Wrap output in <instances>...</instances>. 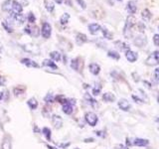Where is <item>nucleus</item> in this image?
I'll return each instance as SVG.
<instances>
[{"label": "nucleus", "mask_w": 159, "mask_h": 149, "mask_svg": "<svg viewBox=\"0 0 159 149\" xmlns=\"http://www.w3.org/2000/svg\"><path fill=\"white\" fill-rule=\"evenodd\" d=\"M134 22H135V19H134L132 15L126 18L125 25H124L123 28V35L128 39L132 37V28L134 27V24H135Z\"/></svg>", "instance_id": "nucleus-1"}, {"label": "nucleus", "mask_w": 159, "mask_h": 149, "mask_svg": "<svg viewBox=\"0 0 159 149\" xmlns=\"http://www.w3.org/2000/svg\"><path fill=\"white\" fill-rule=\"evenodd\" d=\"M24 32L28 34L29 36H31L32 38H38L39 35L41 34L39 27L36 26L35 24H28L27 26L24 28Z\"/></svg>", "instance_id": "nucleus-2"}, {"label": "nucleus", "mask_w": 159, "mask_h": 149, "mask_svg": "<svg viewBox=\"0 0 159 149\" xmlns=\"http://www.w3.org/2000/svg\"><path fill=\"white\" fill-rule=\"evenodd\" d=\"M84 120L89 124V126L94 127L98 122V117L94 112L93 111H88L84 113Z\"/></svg>", "instance_id": "nucleus-3"}, {"label": "nucleus", "mask_w": 159, "mask_h": 149, "mask_svg": "<svg viewBox=\"0 0 159 149\" xmlns=\"http://www.w3.org/2000/svg\"><path fill=\"white\" fill-rule=\"evenodd\" d=\"M148 66H156L159 64V51H154L148 56L145 61Z\"/></svg>", "instance_id": "nucleus-4"}, {"label": "nucleus", "mask_w": 159, "mask_h": 149, "mask_svg": "<svg viewBox=\"0 0 159 149\" xmlns=\"http://www.w3.org/2000/svg\"><path fill=\"white\" fill-rule=\"evenodd\" d=\"M41 35L44 39H49L51 37V34H52V27L48 22H44L42 24V28H41Z\"/></svg>", "instance_id": "nucleus-5"}, {"label": "nucleus", "mask_w": 159, "mask_h": 149, "mask_svg": "<svg viewBox=\"0 0 159 149\" xmlns=\"http://www.w3.org/2000/svg\"><path fill=\"white\" fill-rule=\"evenodd\" d=\"M71 68L76 72H81L83 69V60L82 58H75L71 61Z\"/></svg>", "instance_id": "nucleus-6"}, {"label": "nucleus", "mask_w": 159, "mask_h": 149, "mask_svg": "<svg viewBox=\"0 0 159 149\" xmlns=\"http://www.w3.org/2000/svg\"><path fill=\"white\" fill-rule=\"evenodd\" d=\"M51 120H52V124L55 129H60L63 126V119L62 117L58 115V114H52L51 115Z\"/></svg>", "instance_id": "nucleus-7"}, {"label": "nucleus", "mask_w": 159, "mask_h": 149, "mask_svg": "<svg viewBox=\"0 0 159 149\" xmlns=\"http://www.w3.org/2000/svg\"><path fill=\"white\" fill-rule=\"evenodd\" d=\"M117 106L119 107V109H121L122 111H129L131 109V104L127 99L125 98H121L119 99L117 102Z\"/></svg>", "instance_id": "nucleus-8"}, {"label": "nucleus", "mask_w": 159, "mask_h": 149, "mask_svg": "<svg viewBox=\"0 0 159 149\" xmlns=\"http://www.w3.org/2000/svg\"><path fill=\"white\" fill-rule=\"evenodd\" d=\"M124 52H125V58H126V60L128 62L134 63L135 61H137V59H138L137 53H135L130 49H128V50H126V51H124Z\"/></svg>", "instance_id": "nucleus-9"}, {"label": "nucleus", "mask_w": 159, "mask_h": 149, "mask_svg": "<svg viewBox=\"0 0 159 149\" xmlns=\"http://www.w3.org/2000/svg\"><path fill=\"white\" fill-rule=\"evenodd\" d=\"M20 62H21V64H23L24 66H26L27 68H35V69L40 68L39 64H37L35 61H33V60L29 59V58H23V59H21Z\"/></svg>", "instance_id": "nucleus-10"}, {"label": "nucleus", "mask_w": 159, "mask_h": 149, "mask_svg": "<svg viewBox=\"0 0 159 149\" xmlns=\"http://www.w3.org/2000/svg\"><path fill=\"white\" fill-rule=\"evenodd\" d=\"M26 89H27V88L25 87V86H22V84H18V86H15L12 88V93H13V94H14L15 97H18L21 96V94L25 93Z\"/></svg>", "instance_id": "nucleus-11"}, {"label": "nucleus", "mask_w": 159, "mask_h": 149, "mask_svg": "<svg viewBox=\"0 0 159 149\" xmlns=\"http://www.w3.org/2000/svg\"><path fill=\"white\" fill-rule=\"evenodd\" d=\"M89 73L93 74V76H98V74L101 73V67L97 63H91L89 65Z\"/></svg>", "instance_id": "nucleus-12"}, {"label": "nucleus", "mask_w": 159, "mask_h": 149, "mask_svg": "<svg viewBox=\"0 0 159 149\" xmlns=\"http://www.w3.org/2000/svg\"><path fill=\"white\" fill-rule=\"evenodd\" d=\"M1 9L3 12H7L9 14L12 13V0H5L1 4Z\"/></svg>", "instance_id": "nucleus-13"}, {"label": "nucleus", "mask_w": 159, "mask_h": 149, "mask_svg": "<svg viewBox=\"0 0 159 149\" xmlns=\"http://www.w3.org/2000/svg\"><path fill=\"white\" fill-rule=\"evenodd\" d=\"M62 111L67 114V115H72L73 112H74V106H72L71 103L69 102V99H68V102L65 103L62 106Z\"/></svg>", "instance_id": "nucleus-14"}, {"label": "nucleus", "mask_w": 159, "mask_h": 149, "mask_svg": "<svg viewBox=\"0 0 159 149\" xmlns=\"http://www.w3.org/2000/svg\"><path fill=\"white\" fill-rule=\"evenodd\" d=\"M11 17L13 20H15L18 24H23L25 22V20H26V17H25V15L23 13H11Z\"/></svg>", "instance_id": "nucleus-15"}, {"label": "nucleus", "mask_w": 159, "mask_h": 149, "mask_svg": "<svg viewBox=\"0 0 159 149\" xmlns=\"http://www.w3.org/2000/svg\"><path fill=\"white\" fill-rule=\"evenodd\" d=\"M133 145L138 146V147H144V146H147L149 144V140L145 138H135L132 142Z\"/></svg>", "instance_id": "nucleus-16"}, {"label": "nucleus", "mask_w": 159, "mask_h": 149, "mask_svg": "<svg viewBox=\"0 0 159 149\" xmlns=\"http://www.w3.org/2000/svg\"><path fill=\"white\" fill-rule=\"evenodd\" d=\"M88 29H89V32L91 33L92 35H96V34H98L99 31H101L102 27H101V25L98 24V23H92V24L89 25Z\"/></svg>", "instance_id": "nucleus-17"}, {"label": "nucleus", "mask_w": 159, "mask_h": 149, "mask_svg": "<svg viewBox=\"0 0 159 149\" xmlns=\"http://www.w3.org/2000/svg\"><path fill=\"white\" fill-rule=\"evenodd\" d=\"M84 99L87 101V102H88L92 107H97V106H98V101H97L96 98H93V96H91V94H89V93H84Z\"/></svg>", "instance_id": "nucleus-18"}, {"label": "nucleus", "mask_w": 159, "mask_h": 149, "mask_svg": "<svg viewBox=\"0 0 159 149\" xmlns=\"http://www.w3.org/2000/svg\"><path fill=\"white\" fill-rule=\"evenodd\" d=\"M102 101L106 102H114L116 99V96H114L112 93H104L102 94Z\"/></svg>", "instance_id": "nucleus-19"}, {"label": "nucleus", "mask_w": 159, "mask_h": 149, "mask_svg": "<svg viewBox=\"0 0 159 149\" xmlns=\"http://www.w3.org/2000/svg\"><path fill=\"white\" fill-rule=\"evenodd\" d=\"M76 42L79 46H82L83 44L87 43L88 42V37L87 35H84L83 33H78L77 36H76Z\"/></svg>", "instance_id": "nucleus-20"}, {"label": "nucleus", "mask_w": 159, "mask_h": 149, "mask_svg": "<svg viewBox=\"0 0 159 149\" xmlns=\"http://www.w3.org/2000/svg\"><path fill=\"white\" fill-rule=\"evenodd\" d=\"M23 7L16 0H12V13H22Z\"/></svg>", "instance_id": "nucleus-21"}, {"label": "nucleus", "mask_w": 159, "mask_h": 149, "mask_svg": "<svg viewBox=\"0 0 159 149\" xmlns=\"http://www.w3.org/2000/svg\"><path fill=\"white\" fill-rule=\"evenodd\" d=\"M27 106H29V108L31 109V111H36V109L38 108L39 102L35 97H31L27 101Z\"/></svg>", "instance_id": "nucleus-22"}, {"label": "nucleus", "mask_w": 159, "mask_h": 149, "mask_svg": "<svg viewBox=\"0 0 159 149\" xmlns=\"http://www.w3.org/2000/svg\"><path fill=\"white\" fill-rule=\"evenodd\" d=\"M133 42L137 47H144L147 44V40H146L145 37L142 38V36H138V37H136L135 39H134Z\"/></svg>", "instance_id": "nucleus-23"}, {"label": "nucleus", "mask_w": 159, "mask_h": 149, "mask_svg": "<svg viewBox=\"0 0 159 149\" xmlns=\"http://www.w3.org/2000/svg\"><path fill=\"white\" fill-rule=\"evenodd\" d=\"M42 66L44 67H49V68H51L52 70H58V66L56 64H55V62H53L52 60H49V59H46V60H44L43 63H42Z\"/></svg>", "instance_id": "nucleus-24"}, {"label": "nucleus", "mask_w": 159, "mask_h": 149, "mask_svg": "<svg viewBox=\"0 0 159 149\" xmlns=\"http://www.w3.org/2000/svg\"><path fill=\"white\" fill-rule=\"evenodd\" d=\"M50 55V58H51L52 61L54 62H60L62 61V54L58 52V51H53L49 54Z\"/></svg>", "instance_id": "nucleus-25"}, {"label": "nucleus", "mask_w": 159, "mask_h": 149, "mask_svg": "<svg viewBox=\"0 0 159 149\" xmlns=\"http://www.w3.org/2000/svg\"><path fill=\"white\" fill-rule=\"evenodd\" d=\"M126 10L128 11L129 14H131V15L135 14L136 13V10H137L135 3H134L133 1H128L127 2V5H126Z\"/></svg>", "instance_id": "nucleus-26"}, {"label": "nucleus", "mask_w": 159, "mask_h": 149, "mask_svg": "<svg viewBox=\"0 0 159 149\" xmlns=\"http://www.w3.org/2000/svg\"><path fill=\"white\" fill-rule=\"evenodd\" d=\"M41 133H43V135L45 136V138L47 139V141H51L52 140V131H51V129H50L49 127H47V126L43 127Z\"/></svg>", "instance_id": "nucleus-27"}, {"label": "nucleus", "mask_w": 159, "mask_h": 149, "mask_svg": "<svg viewBox=\"0 0 159 149\" xmlns=\"http://www.w3.org/2000/svg\"><path fill=\"white\" fill-rule=\"evenodd\" d=\"M68 97H66L64 96V94H57V96H55V102L60 103V104H65L68 102Z\"/></svg>", "instance_id": "nucleus-28"}, {"label": "nucleus", "mask_w": 159, "mask_h": 149, "mask_svg": "<svg viewBox=\"0 0 159 149\" xmlns=\"http://www.w3.org/2000/svg\"><path fill=\"white\" fill-rule=\"evenodd\" d=\"M101 31H102V33L103 38H106V39H107V40H112V38H113V34H112L111 31H108V30H107L106 27H102Z\"/></svg>", "instance_id": "nucleus-29"}, {"label": "nucleus", "mask_w": 159, "mask_h": 149, "mask_svg": "<svg viewBox=\"0 0 159 149\" xmlns=\"http://www.w3.org/2000/svg\"><path fill=\"white\" fill-rule=\"evenodd\" d=\"M44 102H46L47 104H52L55 102V96L53 93H47L46 96L44 97Z\"/></svg>", "instance_id": "nucleus-30"}, {"label": "nucleus", "mask_w": 159, "mask_h": 149, "mask_svg": "<svg viewBox=\"0 0 159 149\" xmlns=\"http://www.w3.org/2000/svg\"><path fill=\"white\" fill-rule=\"evenodd\" d=\"M102 84H97L96 86H94V87L92 88V93H93V97L98 96V94L101 93V92H102Z\"/></svg>", "instance_id": "nucleus-31"}, {"label": "nucleus", "mask_w": 159, "mask_h": 149, "mask_svg": "<svg viewBox=\"0 0 159 149\" xmlns=\"http://www.w3.org/2000/svg\"><path fill=\"white\" fill-rule=\"evenodd\" d=\"M70 18H71V16H70V14L68 13H64L61 18H60V23H61V25H66L69 23V20Z\"/></svg>", "instance_id": "nucleus-32"}, {"label": "nucleus", "mask_w": 159, "mask_h": 149, "mask_svg": "<svg viewBox=\"0 0 159 149\" xmlns=\"http://www.w3.org/2000/svg\"><path fill=\"white\" fill-rule=\"evenodd\" d=\"M107 57L111 58L113 60H119V59H120V55H119L118 52L113 51V50H111V51L107 52Z\"/></svg>", "instance_id": "nucleus-33"}, {"label": "nucleus", "mask_w": 159, "mask_h": 149, "mask_svg": "<svg viewBox=\"0 0 159 149\" xmlns=\"http://www.w3.org/2000/svg\"><path fill=\"white\" fill-rule=\"evenodd\" d=\"M45 3V8H46L49 12H53L55 9V5L52 1H49V0H44Z\"/></svg>", "instance_id": "nucleus-34"}, {"label": "nucleus", "mask_w": 159, "mask_h": 149, "mask_svg": "<svg viewBox=\"0 0 159 149\" xmlns=\"http://www.w3.org/2000/svg\"><path fill=\"white\" fill-rule=\"evenodd\" d=\"M141 16H142V18L144 20H145V21H149L150 18H151V13H150V11H149L148 9H144L143 11L141 12Z\"/></svg>", "instance_id": "nucleus-35"}, {"label": "nucleus", "mask_w": 159, "mask_h": 149, "mask_svg": "<svg viewBox=\"0 0 159 149\" xmlns=\"http://www.w3.org/2000/svg\"><path fill=\"white\" fill-rule=\"evenodd\" d=\"M1 24H2V27H3L5 30H6V31H7L8 33H12V32H13V28L9 25V22H7V21H3Z\"/></svg>", "instance_id": "nucleus-36"}, {"label": "nucleus", "mask_w": 159, "mask_h": 149, "mask_svg": "<svg viewBox=\"0 0 159 149\" xmlns=\"http://www.w3.org/2000/svg\"><path fill=\"white\" fill-rule=\"evenodd\" d=\"M27 19H28V22L30 24H34L35 21H36V17H35V15L33 12H29L28 15H27Z\"/></svg>", "instance_id": "nucleus-37"}, {"label": "nucleus", "mask_w": 159, "mask_h": 149, "mask_svg": "<svg viewBox=\"0 0 159 149\" xmlns=\"http://www.w3.org/2000/svg\"><path fill=\"white\" fill-rule=\"evenodd\" d=\"M116 45H118L117 47H120V49L123 50V51H126V50L129 49L128 45H126L125 43H123V42H121V41H116Z\"/></svg>", "instance_id": "nucleus-38"}, {"label": "nucleus", "mask_w": 159, "mask_h": 149, "mask_svg": "<svg viewBox=\"0 0 159 149\" xmlns=\"http://www.w3.org/2000/svg\"><path fill=\"white\" fill-rule=\"evenodd\" d=\"M42 114L44 117H49L50 114H51V111H50V107L49 106H44L43 107V111H42Z\"/></svg>", "instance_id": "nucleus-39"}, {"label": "nucleus", "mask_w": 159, "mask_h": 149, "mask_svg": "<svg viewBox=\"0 0 159 149\" xmlns=\"http://www.w3.org/2000/svg\"><path fill=\"white\" fill-rule=\"evenodd\" d=\"M131 97H132V99H133V101L135 102L136 103H138V104H141V103H143V101H142V99H141L140 97H139L135 96V94H132Z\"/></svg>", "instance_id": "nucleus-40"}, {"label": "nucleus", "mask_w": 159, "mask_h": 149, "mask_svg": "<svg viewBox=\"0 0 159 149\" xmlns=\"http://www.w3.org/2000/svg\"><path fill=\"white\" fill-rule=\"evenodd\" d=\"M2 148H3V149H11V143H10V141L5 140V139H4Z\"/></svg>", "instance_id": "nucleus-41"}, {"label": "nucleus", "mask_w": 159, "mask_h": 149, "mask_svg": "<svg viewBox=\"0 0 159 149\" xmlns=\"http://www.w3.org/2000/svg\"><path fill=\"white\" fill-rule=\"evenodd\" d=\"M153 43L155 46H159V34H155L153 36Z\"/></svg>", "instance_id": "nucleus-42"}, {"label": "nucleus", "mask_w": 159, "mask_h": 149, "mask_svg": "<svg viewBox=\"0 0 159 149\" xmlns=\"http://www.w3.org/2000/svg\"><path fill=\"white\" fill-rule=\"evenodd\" d=\"M77 2H78V4L81 6L83 9H86V7H87V4H86V2L84 1V0H77Z\"/></svg>", "instance_id": "nucleus-43"}, {"label": "nucleus", "mask_w": 159, "mask_h": 149, "mask_svg": "<svg viewBox=\"0 0 159 149\" xmlns=\"http://www.w3.org/2000/svg\"><path fill=\"white\" fill-rule=\"evenodd\" d=\"M94 133H96V134H97V136H98V137H102V138H104V137H106V134H103L104 131H102V130H97Z\"/></svg>", "instance_id": "nucleus-44"}, {"label": "nucleus", "mask_w": 159, "mask_h": 149, "mask_svg": "<svg viewBox=\"0 0 159 149\" xmlns=\"http://www.w3.org/2000/svg\"><path fill=\"white\" fill-rule=\"evenodd\" d=\"M70 145H71V142H66V143H61V144H59V146L61 147L62 149H67Z\"/></svg>", "instance_id": "nucleus-45"}, {"label": "nucleus", "mask_w": 159, "mask_h": 149, "mask_svg": "<svg viewBox=\"0 0 159 149\" xmlns=\"http://www.w3.org/2000/svg\"><path fill=\"white\" fill-rule=\"evenodd\" d=\"M154 77H155V79L159 83V68L154 70Z\"/></svg>", "instance_id": "nucleus-46"}, {"label": "nucleus", "mask_w": 159, "mask_h": 149, "mask_svg": "<svg viewBox=\"0 0 159 149\" xmlns=\"http://www.w3.org/2000/svg\"><path fill=\"white\" fill-rule=\"evenodd\" d=\"M114 149H129V147L123 145V144H117V145L114 146Z\"/></svg>", "instance_id": "nucleus-47"}, {"label": "nucleus", "mask_w": 159, "mask_h": 149, "mask_svg": "<svg viewBox=\"0 0 159 149\" xmlns=\"http://www.w3.org/2000/svg\"><path fill=\"white\" fill-rule=\"evenodd\" d=\"M5 83H6V79L2 76H0V87L5 86Z\"/></svg>", "instance_id": "nucleus-48"}, {"label": "nucleus", "mask_w": 159, "mask_h": 149, "mask_svg": "<svg viewBox=\"0 0 159 149\" xmlns=\"http://www.w3.org/2000/svg\"><path fill=\"white\" fill-rule=\"evenodd\" d=\"M84 142H86V143H92V142H94V138H93V137L84 138Z\"/></svg>", "instance_id": "nucleus-49"}, {"label": "nucleus", "mask_w": 159, "mask_h": 149, "mask_svg": "<svg viewBox=\"0 0 159 149\" xmlns=\"http://www.w3.org/2000/svg\"><path fill=\"white\" fill-rule=\"evenodd\" d=\"M125 143H126V146H127V147L133 145L132 142H131V140H130V138H129V137H126V138H125Z\"/></svg>", "instance_id": "nucleus-50"}, {"label": "nucleus", "mask_w": 159, "mask_h": 149, "mask_svg": "<svg viewBox=\"0 0 159 149\" xmlns=\"http://www.w3.org/2000/svg\"><path fill=\"white\" fill-rule=\"evenodd\" d=\"M138 27H139V30H140L141 32L144 30V28H145V26H144V24H142V23H138Z\"/></svg>", "instance_id": "nucleus-51"}, {"label": "nucleus", "mask_w": 159, "mask_h": 149, "mask_svg": "<svg viewBox=\"0 0 159 149\" xmlns=\"http://www.w3.org/2000/svg\"><path fill=\"white\" fill-rule=\"evenodd\" d=\"M143 83L145 84H147V88H151V87H152V86H151V84H150V83H148L147 81H143Z\"/></svg>", "instance_id": "nucleus-52"}, {"label": "nucleus", "mask_w": 159, "mask_h": 149, "mask_svg": "<svg viewBox=\"0 0 159 149\" xmlns=\"http://www.w3.org/2000/svg\"><path fill=\"white\" fill-rule=\"evenodd\" d=\"M46 146H47L48 149H58V148H56V147H54V146H52V145H50V144H46Z\"/></svg>", "instance_id": "nucleus-53"}, {"label": "nucleus", "mask_w": 159, "mask_h": 149, "mask_svg": "<svg viewBox=\"0 0 159 149\" xmlns=\"http://www.w3.org/2000/svg\"><path fill=\"white\" fill-rule=\"evenodd\" d=\"M55 2H56L57 4H62L63 3V0H54Z\"/></svg>", "instance_id": "nucleus-54"}, {"label": "nucleus", "mask_w": 159, "mask_h": 149, "mask_svg": "<svg viewBox=\"0 0 159 149\" xmlns=\"http://www.w3.org/2000/svg\"><path fill=\"white\" fill-rule=\"evenodd\" d=\"M4 97V94H3V92H0V101H2Z\"/></svg>", "instance_id": "nucleus-55"}, {"label": "nucleus", "mask_w": 159, "mask_h": 149, "mask_svg": "<svg viewBox=\"0 0 159 149\" xmlns=\"http://www.w3.org/2000/svg\"><path fill=\"white\" fill-rule=\"evenodd\" d=\"M89 88V84H84V88Z\"/></svg>", "instance_id": "nucleus-56"}, {"label": "nucleus", "mask_w": 159, "mask_h": 149, "mask_svg": "<svg viewBox=\"0 0 159 149\" xmlns=\"http://www.w3.org/2000/svg\"><path fill=\"white\" fill-rule=\"evenodd\" d=\"M157 102L159 103V93H158V96H157Z\"/></svg>", "instance_id": "nucleus-57"}, {"label": "nucleus", "mask_w": 159, "mask_h": 149, "mask_svg": "<svg viewBox=\"0 0 159 149\" xmlns=\"http://www.w3.org/2000/svg\"><path fill=\"white\" fill-rule=\"evenodd\" d=\"M155 121L156 122H159V118H155Z\"/></svg>", "instance_id": "nucleus-58"}, {"label": "nucleus", "mask_w": 159, "mask_h": 149, "mask_svg": "<svg viewBox=\"0 0 159 149\" xmlns=\"http://www.w3.org/2000/svg\"><path fill=\"white\" fill-rule=\"evenodd\" d=\"M117 1H122V0H117Z\"/></svg>", "instance_id": "nucleus-59"}, {"label": "nucleus", "mask_w": 159, "mask_h": 149, "mask_svg": "<svg viewBox=\"0 0 159 149\" xmlns=\"http://www.w3.org/2000/svg\"><path fill=\"white\" fill-rule=\"evenodd\" d=\"M75 149H80V148H75Z\"/></svg>", "instance_id": "nucleus-60"}, {"label": "nucleus", "mask_w": 159, "mask_h": 149, "mask_svg": "<svg viewBox=\"0 0 159 149\" xmlns=\"http://www.w3.org/2000/svg\"><path fill=\"white\" fill-rule=\"evenodd\" d=\"M158 28H159V27H158Z\"/></svg>", "instance_id": "nucleus-61"}]
</instances>
